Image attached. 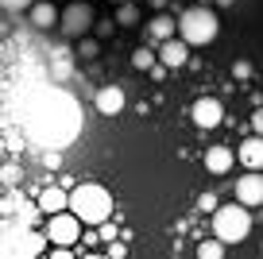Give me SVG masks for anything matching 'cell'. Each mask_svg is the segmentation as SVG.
<instances>
[{
  "mask_svg": "<svg viewBox=\"0 0 263 259\" xmlns=\"http://www.w3.org/2000/svg\"><path fill=\"white\" fill-rule=\"evenodd\" d=\"M236 201L248 205V209H255V205L263 201V178H259V170H252V174H244V178L236 182Z\"/></svg>",
  "mask_w": 263,
  "mask_h": 259,
  "instance_id": "10",
  "label": "cell"
},
{
  "mask_svg": "<svg viewBox=\"0 0 263 259\" xmlns=\"http://www.w3.org/2000/svg\"><path fill=\"white\" fill-rule=\"evenodd\" d=\"M47 244H62V248H70V244L82 240V220L74 217L70 209H58V213H47Z\"/></svg>",
  "mask_w": 263,
  "mask_h": 259,
  "instance_id": "5",
  "label": "cell"
},
{
  "mask_svg": "<svg viewBox=\"0 0 263 259\" xmlns=\"http://www.w3.org/2000/svg\"><path fill=\"white\" fill-rule=\"evenodd\" d=\"M174 31H178V27H174V16H166V8H163V12H155V16L147 20L143 39H147V43H163V39H171Z\"/></svg>",
  "mask_w": 263,
  "mask_h": 259,
  "instance_id": "12",
  "label": "cell"
},
{
  "mask_svg": "<svg viewBox=\"0 0 263 259\" xmlns=\"http://www.w3.org/2000/svg\"><path fill=\"white\" fill-rule=\"evenodd\" d=\"M240 162H244L248 170H259L263 166V143H259V136H252V139L240 143Z\"/></svg>",
  "mask_w": 263,
  "mask_h": 259,
  "instance_id": "14",
  "label": "cell"
},
{
  "mask_svg": "<svg viewBox=\"0 0 263 259\" xmlns=\"http://www.w3.org/2000/svg\"><path fill=\"white\" fill-rule=\"evenodd\" d=\"M78 58H85V62H89V58H101V39L97 35H78Z\"/></svg>",
  "mask_w": 263,
  "mask_h": 259,
  "instance_id": "17",
  "label": "cell"
},
{
  "mask_svg": "<svg viewBox=\"0 0 263 259\" xmlns=\"http://www.w3.org/2000/svg\"><path fill=\"white\" fill-rule=\"evenodd\" d=\"M197 209L213 213V209H217V197H213V194H201V197H197Z\"/></svg>",
  "mask_w": 263,
  "mask_h": 259,
  "instance_id": "27",
  "label": "cell"
},
{
  "mask_svg": "<svg viewBox=\"0 0 263 259\" xmlns=\"http://www.w3.org/2000/svg\"><path fill=\"white\" fill-rule=\"evenodd\" d=\"M27 4H31V0H0V8H4V12H24Z\"/></svg>",
  "mask_w": 263,
  "mask_h": 259,
  "instance_id": "25",
  "label": "cell"
},
{
  "mask_svg": "<svg viewBox=\"0 0 263 259\" xmlns=\"http://www.w3.org/2000/svg\"><path fill=\"white\" fill-rule=\"evenodd\" d=\"M124 105H128V97H124L120 85H105V89H97V113L101 116H120Z\"/></svg>",
  "mask_w": 263,
  "mask_h": 259,
  "instance_id": "11",
  "label": "cell"
},
{
  "mask_svg": "<svg viewBox=\"0 0 263 259\" xmlns=\"http://www.w3.org/2000/svg\"><path fill=\"white\" fill-rule=\"evenodd\" d=\"M248 232H252V213H248V205L232 201V205H217L213 209V236L221 244H240Z\"/></svg>",
  "mask_w": 263,
  "mask_h": 259,
  "instance_id": "3",
  "label": "cell"
},
{
  "mask_svg": "<svg viewBox=\"0 0 263 259\" xmlns=\"http://www.w3.org/2000/svg\"><path fill=\"white\" fill-rule=\"evenodd\" d=\"M43 166H47V170H58V166H62V155H58V147L43 155Z\"/></svg>",
  "mask_w": 263,
  "mask_h": 259,
  "instance_id": "24",
  "label": "cell"
},
{
  "mask_svg": "<svg viewBox=\"0 0 263 259\" xmlns=\"http://www.w3.org/2000/svg\"><path fill=\"white\" fill-rule=\"evenodd\" d=\"M190 120H194L197 128L213 132V128H221V120H224V105L217 97H197L194 108H190Z\"/></svg>",
  "mask_w": 263,
  "mask_h": 259,
  "instance_id": "7",
  "label": "cell"
},
{
  "mask_svg": "<svg viewBox=\"0 0 263 259\" xmlns=\"http://www.w3.org/2000/svg\"><path fill=\"white\" fill-rule=\"evenodd\" d=\"M47 236L31 228H0V255H43Z\"/></svg>",
  "mask_w": 263,
  "mask_h": 259,
  "instance_id": "4",
  "label": "cell"
},
{
  "mask_svg": "<svg viewBox=\"0 0 263 259\" xmlns=\"http://www.w3.org/2000/svg\"><path fill=\"white\" fill-rule=\"evenodd\" d=\"M0 228H4V220H0Z\"/></svg>",
  "mask_w": 263,
  "mask_h": 259,
  "instance_id": "31",
  "label": "cell"
},
{
  "mask_svg": "<svg viewBox=\"0 0 263 259\" xmlns=\"http://www.w3.org/2000/svg\"><path fill=\"white\" fill-rule=\"evenodd\" d=\"M155 58L166 66V70H182V66L190 62V47L178 39V35H171V39L159 43V54H155Z\"/></svg>",
  "mask_w": 263,
  "mask_h": 259,
  "instance_id": "8",
  "label": "cell"
},
{
  "mask_svg": "<svg viewBox=\"0 0 263 259\" xmlns=\"http://www.w3.org/2000/svg\"><path fill=\"white\" fill-rule=\"evenodd\" d=\"M174 27H178V39L186 43V47H209V43L217 39V31H221V24H217V12L205 8V4H194V8H186L178 20H174Z\"/></svg>",
  "mask_w": 263,
  "mask_h": 259,
  "instance_id": "2",
  "label": "cell"
},
{
  "mask_svg": "<svg viewBox=\"0 0 263 259\" xmlns=\"http://www.w3.org/2000/svg\"><path fill=\"white\" fill-rule=\"evenodd\" d=\"M116 27H136L140 24V8H136V4H132V0H120V4H116V20H112Z\"/></svg>",
  "mask_w": 263,
  "mask_h": 259,
  "instance_id": "16",
  "label": "cell"
},
{
  "mask_svg": "<svg viewBox=\"0 0 263 259\" xmlns=\"http://www.w3.org/2000/svg\"><path fill=\"white\" fill-rule=\"evenodd\" d=\"M112 4H120V0H112Z\"/></svg>",
  "mask_w": 263,
  "mask_h": 259,
  "instance_id": "30",
  "label": "cell"
},
{
  "mask_svg": "<svg viewBox=\"0 0 263 259\" xmlns=\"http://www.w3.org/2000/svg\"><path fill=\"white\" fill-rule=\"evenodd\" d=\"M93 8L85 4V0H74V4H66L62 12H58V31L66 35V39H78V35H89V27H93Z\"/></svg>",
  "mask_w": 263,
  "mask_h": 259,
  "instance_id": "6",
  "label": "cell"
},
{
  "mask_svg": "<svg viewBox=\"0 0 263 259\" xmlns=\"http://www.w3.org/2000/svg\"><path fill=\"white\" fill-rule=\"evenodd\" d=\"M221 255H224V244L217 240V236L205 240V244H197V259H221Z\"/></svg>",
  "mask_w": 263,
  "mask_h": 259,
  "instance_id": "19",
  "label": "cell"
},
{
  "mask_svg": "<svg viewBox=\"0 0 263 259\" xmlns=\"http://www.w3.org/2000/svg\"><path fill=\"white\" fill-rule=\"evenodd\" d=\"M20 178H24V170H20L16 162H8V166H0V182H4V186H16Z\"/></svg>",
  "mask_w": 263,
  "mask_h": 259,
  "instance_id": "22",
  "label": "cell"
},
{
  "mask_svg": "<svg viewBox=\"0 0 263 259\" xmlns=\"http://www.w3.org/2000/svg\"><path fill=\"white\" fill-rule=\"evenodd\" d=\"M66 209L74 213L82 225L97 228L101 220L112 217V194L105 186H97V182H82V186H74L66 194Z\"/></svg>",
  "mask_w": 263,
  "mask_h": 259,
  "instance_id": "1",
  "label": "cell"
},
{
  "mask_svg": "<svg viewBox=\"0 0 263 259\" xmlns=\"http://www.w3.org/2000/svg\"><path fill=\"white\" fill-rule=\"evenodd\" d=\"M147 4H151V8H155V12H163L166 4H171V0H147Z\"/></svg>",
  "mask_w": 263,
  "mask_h": 259,
  "instance_id": "28",
  "label": "cell"
},
{
  "mask_svg": "<svg viewBox=\"0 0 263 259\" xmlns=\"http://www.w3.org/2000/svg\"><path fill=\"white\" fill-rule=\"evenodd\" d=\"M105 255H112V259H124V255H128V248H124V244H116V240H108Z\"/></svg>",
  "mask_w": 263,
  "mask_h": 259,
  "instance_id": "26",
  "label": "cell"
},
{
  "mask_svg": "<svg viewBox=\"0 0 263 259\" xmlns=\"http://www.w3.org/2000/svg\"><path fill=\"white\" fill-rule=\"evenodd\" d=\"M89 31L97 35V39H112V35H116V24H112V20H93Z\"/></svg>",
  "mask_w": 263,
  "mask_h": 259,
  "instance_id": "21",
  "label": "cell"
},
{
  "mask_svg": "<svg viewBox=\"0 0 263 259\" xmlns=\"http://www.w3.org/2000/svg\"><path fill=\"white\" fill-rule=\"evenodd\" d=\"M232 162H236V151H232V147H209L205 151V170L209 174H229Z\"/></svg>",
  "mask_w": 263,
  "mask_h": 259,
  "instance_id": "13",
  "label": "cell"
},
{
  "mask_svg": "<svg viewBox=\"0 0 263 259\" xmlns=\"http://www.w3.org/2000/svg\"><path fill=\"white\" fill-rule=\"evenodd\" d=\"M252 62H248V58H236V62H232V78H236V81H248V78H252Z\"/></svg>",
  "mask_w": 263,
  "mask_h": 259,
  "instance_id": "23",
  "label": "cell"
},
{
  "mask_svg": "<svg viewBox=\"0 0 263 259\" xmlns=\"http://www.w3.org/2000/svg\"><path fill=\"white\" fill-rule=\"evenodd\" d=\"M27 16H31L35 31H54V24H58L54 0H31V4H27Z\"/></svg>",
  "mask_w": 263,
  "mask_h": 259,
  "instance_id": "9",
  "label": "cell"
},
{
  "mask_svg": "<svg viewBox=\"0 0 263 259\" xmlns=\"http://www.w3.org/2000/svg\"><path fill=\"white\" fill-rule=\"evenodd\" d=\"M58 209H66V190L47 186V190L39 194V213H58Z\"/></svg>",
  "mask_w": 263,
  "mask_h": 259,
  "instance_id": "15",
  "label": "cell"
},
{
  "mask_svg": "<svg viewBox=\"0 0 263 259\" xmlns=\"http://www.w3.org/2000/svg\"><path fill=\"white\" fill-rule=\"evenodd\" d=\"M155 66V50H151V43H143V47L132 50V70H151Z\"/></svg>",
  "mask_w": 263,
  "mask_h": 259,
  "instance_id": "18",
  "label": "cell"
},
{
  "mask_svg": "<svg viewBox=\"0 0 263 259\" xmlns=\"http://www.w3.org/2000/svg\"><path fill=\"white\" fill-rule=\"evenodd\" d=\"M50 73H54L58 81H66L70 73H74V62H70L66 54H58V58H54V66H50Z\"/></svg>",
  "mask_w": 263,
  "mask_h": 259,
  "instance_id": "20",
  "label": "cell"
},
{
  "mask_svg": "<svg viewBox=\"0 0 263 259\" xmlns=\"http://www.w3.org/2000/svg\"><path fill=\"white\" fill-rule=\"evenodd\" d=\"M217 4H221V8H229V4H236V0H217Z\"/></svg>",
  "mask_w": 263,
  "mask_h": 259,
  "instance_id": "29",
  "label": "cell"
}]
</instances>
